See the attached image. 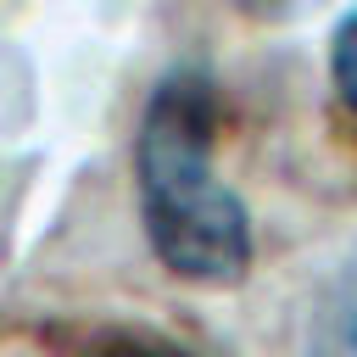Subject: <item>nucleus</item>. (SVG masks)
<instances>
[{
    "instance_id": "1",
    "label": "nucleus",
    "mask_w": 357,
    "mask_h": 357,
    "mask_svg": "<svg viewBox=\"0 0 357 357\" xmlns=\"http://www.w3.org/2000/svg\"><path fill=\"white\" fill-rule=\"evenodd\" d=\"M223 95L206 67H167L134 128V190L151 257L190 284H240L251 273V212L218 178Z\"/></svg>"
},
{
    "instance_id": "2",
    "label": "nucleus",
    "mask_w": 357,
    "mask_h": 357,
    "mask_svg": "<svg viewBox=\"0 0 357 357\" xmlns=\"http://www.w3.org/2000/svg\"><path fill=\"white\" fill-rule=\"evenodd\" d=\"M67 340L61 357H201L184 335L145 324V318H106V324H78V329H56Z\"/></svg>"
},
{
    "instance_id": "3",
    "label": "nucleus",
    "mask_w": 357,
    "mask_h": 357,
    "mask_svg": "<svg viewBox=\"0 0 357 357\" xmlns=\"http://www.w3.org/2000/svg\"><path fill=\"white\" fill-rule=\"evenodd\" d=\"M307 357H357V245L329 268L307 312Z\"/></svg>"
},
{
    "instance_id": "4",
    "label": "nucleus",
    "mask_w": 357,
    "mask_h": 357,
    "mask_svg": "<svg viewBox=\"0 0 357 357\" xmlns=\"http://www.w3.org/2000/svg\"><path fill=\"white\" fill-rule=\"evenodd\" d=\"M329 100H335L340 128L357 139V6L329 33Z\"/></svg>"
}]
</instances>
